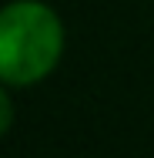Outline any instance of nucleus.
I'll list each match as a JSON object with an SVG mask.
<instances>
[{"instance_id": "obj_1", "label": "nucleus", "mask_w": 154, "mask_h": 158, "mask_svg": "<svg viewBox=\"0 0 154 158\" xmlns=\"http://www.w3.org/2000/svg\"><path fill=\"white\" fill-rule=\"evenodd\" d=\"M64 51L61 17L37 0H17L0 10V81L34 84L47 77Z\"/></svg>"}, {"instance_id": "obj_2", "label": "nucleus", "mask_w": 154, "mask_h": 158, "mask_svg": "<svg viewBox=\"0 0 154 158\" xmlns=\"http://www.w3.org/2000/svg\"><path fill=\"white\" fill-rule=\"evenodd\" d=\"M10 121H14V104H10V98H7V91L0 88V135L10 128Z\"/></svg>"}]
</instances>
